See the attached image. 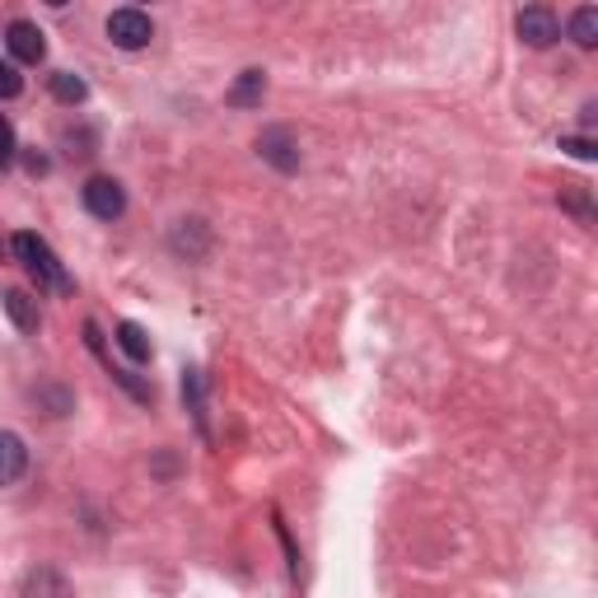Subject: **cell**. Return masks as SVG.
Wrapping results in <instances>:
<instances>
[{"label":"cell","mask_w":598,"mask_h":598,"mask_svg":"<svg viewBox=\"0 0 598 598\" xmlns=\"http://www.w3.org/2000/svg\"><path fill=\"white\" fill-rule=\"evenodd\" d=\"M10 248H14V258L24 262V271L38 281V290H56V295H71V290H75V281L66 276V267L56 262L52 244H48V239H38L33 229H19L14 239H10Z\"/></svg>","instance_id":"cell-1"},{"label":"cell","mask_w":598,"mask_h":598,"mask_svg":"<svg viewBox=\"0 0 598 598\" xmlns=\"http://www.w3.org/2000/svg\"><path fill=\"white\" fill-rule=\"evenodd\" d=\"M150 38H155V24H150V14L136 10V6H122L109 14V42L122 52H141L150 48Z\"/></svg>","instance_id":"cell-2"},{"label":"cell","mask_w":598,"mask_h":598,"mask_svg":"<svg viewBox=\"0 0 598 598\" xmlns=\"http://www.w3.org/2000/svg\"><path fill=\"white\" fill-rule=\"evenodd\" d=\"M80 202H84V210H90L94 220H122V210H126V192H122V183H117V178L94 174L90 183L80 187Z\"/></svg>","instance_id":"cell-3"},{"label":"cell","mask_w":598,"mask_h":598,"mask_svg":"<svg viewBox=\"0 0 598 598\" xmlns=\"http://www.w3.org/2000/svg\"><path fill=\"white\" fill-rule=\"evenodd\" d=\"M515 33H519V42H528V48H551V42L561 38V19L547 6H528L515 19Z\"/></svg>","instance_id":"cell-4"},{"label":"cell","mask_w":598,"mask_h":598,"mask_svg":"<svg viewBox=\"0 0 598 598\" xmlns=\"http://www.w3.org/2000/svg\"><path fill=\"white\" fill-rule=\"evenodd\" d=\"M6 48L14 56V66H38V61L48 56V38H42V29L29 24V19H14L6 29Z\"/></svg>","instance_id":"cell-5"},{"label":"cell","mask_w":598,"mask_h":598,"mask_svg":"<svg viewBox=\"0 0 598 598\" xmlns=\"http://www.w3.org/2000/svg\"><path fill=\"white\" fill-rule=\"evenodd\" d=\"M258 150H262L267 164L281 168V174H295L299 168V145L290 136V126H267V132L258 136Z\"/></svg>","instance_id":"cell-6"},{"label":"cell","mask_w":598,"mask_h":598,"mask_svg":"<svg viewBox=\"0 0 598 598\" xmlns=\"http://www.w3.org/2000/svg\"><path fill=\"white\" fill-rule=\"evenodd\" d=\"M29 467V448L14 431H0V486H14Z\"/></svg>","instance_id":"cell-7"},{"label":"cell","mask_w":598,"mask_h":598,"mask_svg":"<svg viewBox=\"0 0 598 598\" xmlns=\"http://www.w3.org/2000/svg\"><path fill=\"white\" fill-rule=\"evenodd\" d=\"M0 305H6L10 323H14L19 332H38L42 313H38V299H33L29 290H6V295H0Z\"/></svg>","instance_id":"cell-8"},{"label":"cell","mask_w":598,"mask_h":598,"mask_svg":"<svg viewBox=\"0 0 598 598\" xmlns=\"http://www.w3.org/2000/svg\"><path fill=\"white\" fill-rule=\"evenodd\" d=\"M262 94H267V75L262 71H244L239 84L229 90V109H258Z\"/></svg>","instance_id":"cell-9"},{"label":"cell","mask_w":598,"mask_h":598,"mask_svg":"<svg viewBox=\"0 0 598 598\" xmlns=\"http://www.w3.org/2000/svg\"><path fill=\"white\" fill-rule=\"evenodd\" d=\"M24 598H66V580H61L56 570L38 566L29 580H24Z\"/></svg>","instance_id":"cell-10"},{"label":"cell","mask_w":598,"mask_h":598,"mask_svg":"<svg viewBox=\"0 0 598 598\" xmlns=\"http://www.w3.org/2000/svg\"><path fill=\"white\" fill-rule=\"evenodd\" d=\"M117 347L126 351V360H136V365L150 360V337L141 323H117Z\"/></svg>","instance_id":"cell-11"},{"label":"cell","mask_w":598,"mask_h":598,"mask_svg":"<svg viewBox=\"0 0 598 598\" xmlns=\"http://www.w3.org/2000/svg\"><path fill=\"white\" fill-rule=\"evenodd\" d=\"M52 99L56 103H84L90 99V84H84L75 71H56L52 75Z\"/></svg>","instance_id":"cell-12"},{"label":"cell","mask_w":598,"mask_h":598,"mask_svg":"<svg viewBox=\"0 0 598 598\" xmlns=\"http://www.w3.org/2000/svg\"><path fill=\"white\" fill-rule=\"evenodd\" d=\"M570 38L580 42V48H598V10L594 6L570 14Z\"/></svg>","instance_id":"cell-13"},{"label":"cell","mask_w":598,"mask_h":598,"mask_svg":"<svg viewBox=\"0 0 598 598\" xmlns=\"http://www.w3.org/2000/svg\"><path fill=\"white\" fill-rule=\"evenodd\" d=\"M24 94V75H19L14 61H0V99H19Z\"/></svg>","instance_id":"cell-14"},{"label":"cell","mask_w":598,"mask_h":598,"mask_svg":"<svg viewBox=\"0 0 598 598\" xmlns=\"http://www.w3.org/2000/svg\"><path fill=\"white\" fill-rule=\"evenodd\" d=\"M561 150H566V155H575V159H594V155H598L589 136H566V141H561Z\"/></svg>","instance_id":"cell-15"},{"label":"cell","mask_w":598,"mask_h":598,"mask_svg":"<svg viewBox=\"0 0 598 598\" xmlns=\"http://www.w3.org/2000/svg\"><path fill=\"white\" fill-rule=\"evenodd\" d=\"M14 164V132H10V122L0 117V168Z\"/></svg>","instance_id":"cell-16"}]
</instances>
